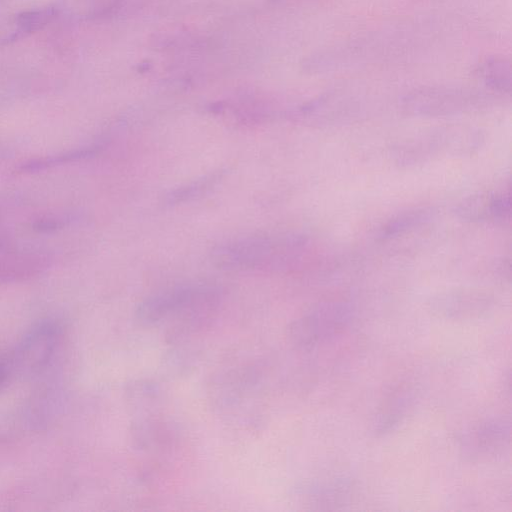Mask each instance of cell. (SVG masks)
Instances as JSON below:
<instances>
[{"label": "cell", "mask_w": 512, "mask_h": 512, "mask_svg": "<svg viewBox=\"0 0 512 512\" xmlns=\"http://www.w3.org/2000/svg\"><path fill=\"white\" fill-rule=\"evenodd\" d=\"M434 212L429 208H417L402 212L389 220L381 229V237L388 238L414 229L432 218Z\"/></svg>", "instance_id": "cell-9"}, {"label": "cell", "mask_w": 512, "mask_h": 512, "mask_svg": "<svg viewBox=\"0 0 512 512\" xmlns=\"http://www.w3.org/2000/svg\"><path fill=\"white\" fill-rule=\"evenodd\" d=\"M58 14L54 7L30 9L17 14L12 22L13 29L6 40L14 41L36 33L51 23Z\"/></svg>", "instance_id": "cell-6"}, {"label": "cell", "mask_w": 512, "mask_h": 512, "mask_svg": "<svg viewBox=\"0 0 512 512\" xmlns=\"http://www.w3.org/2000/svg\"><path fill=\"white\" fill-rule=\"evenodd\" d=\"M347 311L340 306L320 307L296 321L290 329L293 341L301 346L315 343L319 337L341 324Z\"/></svg>", "instance_id": "cell-4"}, {"label": "cell", "mask_w": 512, "mask_h": 512, "mask_svg": "<svg viewBox=\"0 0 512 512\" xmlns=\"http://www.w3.org/2000/svg\"><path fill=\"white\" fill-rule=\"evenodd\" d=\"M510 197L499 192L470 196L456 207V215L467 221H501L510 214Z\"/></svg>", "instance_id": "cell-5"}, {"label": "cell", "mask_w": 512, "mask_h": 512, "mask_svg": "<svg viewBox=\"0 0 512 512\" xmlns=\"http://www.w3.org/2000/svg\"><path fill=\"white\" fill-rule=\"evenodd\" d=\"M223 174L224 173L222 171L213 172L188 184L170 190L165 194L163 202L166 205L172 206L202 197V195L208 193L218 184L222 179Z\"/></svg>", "instance_id": "cell-8"}, {"label": "cell", "mask_w": 512, "mask_h": 512, "mask_svg": "<svg viewBox=\"0 0 512 512\" xmlns=\"http://www.w3.org/2000/svg\"><path fill=\"white\" fill-rule=\"evenodd\" d=\"M305 240L299 235L249 236L215 247L212 262L229 270H258L280 267L297 258Z\"/></svg>", "instance_id": "cell-1"}, {"label": "cell", "mask_w": 512, "mask_h": 512, "mask_svg": "<svg viewBox=\"0 0 512 512\" xmlns=\"http://www.w3.org/2000/svg\"><path fill=\"white\" fill-rule=\"evenodd\" d=\"M14 369L11 354L0 355V389L5 385Z\"/></svg>", "instance_id": "cell-12"}, {"label": "cell", "mask_w": 512, "mask_h": 512, "mask_svg": "<svg viewBox=\"0 0 512 512\" xmlns=\"http://www.w3.org/2000/svg\"><path fill=\"white\" fill-rule=\"evenodd\" d=\"M118 0H63V10L79 18H95L110 11Z\"/></svg>", "instance_id": "cell-11"}, {"label": "cell", "mask_w": 512, "mask_h": 512, "mask_svg": "<svg viewBox=\"0 0 512 512\" xmlns=\"http://www.w3.org/2000/svg\"><path fill=\"white\" fill-rule=\"evenodd\" d=\"M219 296V288L209 284L175 286L143 300L137 307L136 316L143 323L153 324L172 314L212 305Z\"/></svg>", "instance_id": "cell-2"}, {"label": "cell", "mask_w": 512, "mask_h": 512, "mask_svg": "<svg viewBox=\"0 0 512 512\" xmlns=\"http://www.w3.org/2000/svg\"><path fill=\"white\" fill-rule=\"evenodd\" d=\"M511 62L502 56L484 59L477 67L476 73L490 88L509 93L511 90Z\"/></svg>", "instance_id": "cell-7"}, {"label": "cell", "mask_w": 512, "mask_h": 512, "mask_svg": "<svg viewBox=\"0 0 512 512\" xmlns=\"http://www.w3.org/2000/svg\"><path fill=\"white\" fill-rule=\"evenodd\" d=\"M436 305L440 310H444L447 313H454L455 311L461 313L468 312L471 308L473 310L479 307L486 308L488 306V298L474 292H455L441 296L437 300Z\"/></svg>", "instance_id": "cell-10"}, {"label": "cell", "mask_w": 512, "mask_h": 512, "mask_svg": "<svg viewBox=\"0 0 512 512\" xmlns=\"http://www.w3.org/2000/svg\"><path fill=\"white\" fill-rule=\"evenodd\" d=\"M485 101L486 96L475 90L429 87L407 94L403 99V108L412 115L442 116L472 110Z\"/></svg>", "instance_id": "cell-3"}]
</instances>
